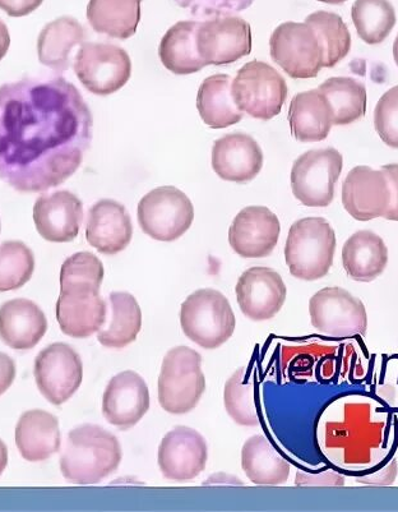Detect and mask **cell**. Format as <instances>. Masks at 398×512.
Instances as JSON below:
<instances>
[{"label": "cell", "mask_w": 398, "mask_h": 512, "mask_svg": "<svg viewBox=\"0 0 398 512\" xmlns=\"http://www.w3.org/2000/svg\"><path fill=\"white\" fill-rule=\"evenodd\" d=\"M94 118L63 77L0 86V179L21 193L60 186L90 149Z\"/></svg>", "instance_id": "6da1fadb"}, {"label": "cell", "mask_w": 398, "mask_h": 512, "mask_svg": "<svg viewBox=\"0 0 398 512\" xmlns=\"http://www.w3.org/2000/svg\"><path fill=\"white\" fill-rule=\"evenodd\" d=\"M321 442L341 469L360 474L374 472L395 454L396 415L369 392L341 395L322 419Z\"/></svg>", "instance_id": "7a4b0ae2"}, {"label": "cell", "mask_w": 398, "mask_h": 512, "mask_svg": "<svg viewBox=\"0 0 398 512\" xmlns=\"http://www.w3.org/2000/svg\"><path fill=\"white\" fill-rule=\"evenodd\" d=\"M122 458V446L113 433L96 424H82L69 432L60 470L68 482L87 486L117 472Z\"/></svg>", "instance_id": "3957f363"}, {"label": "cell", "mask_w": 398, "mask_h": 512, "mask_svg": "<svg viewBox=\"0 0 398 512\" xmlns=\"http://www.w3.org/2000/svg\"><path fill=\"white\" fill-rule=\"evenodd\" d=\"M336 252L335 230L326 219L295 221L285 246L286 265L294 278L316 281L330 272Z\"/></svg>", "instance_id": "277c9868"}, {"label": "cell", "mask_w": 398, "mask_h": 512, "mask_svg": "<svg viewBox=\"0 0 398 512\" xmlns=\"http://www.w3.org/2000/svg\"><path fill=\"white\" fill-rule=\"evenodd\" d=\"M180 325L193 343L203 349H217L235 331V315L228 298L219 290L199 289L180 308Z\"/></svg>", "instance_id": "5b68a950"}, {"label": "cell", "mask_w": 398, "mask_h": 512, "mask_svg": "<svg viewBox=\"0 0 398 512\" xmlns=\"http://www.w3.org/2000/svg\"><path fill=\"white\" fill-rule=\"evenodd\" d=\"M157 391L165 412L175 415L192 412L206 391L201 354L188 347L171 349L161 366Z\"/></svg>", "instance_id": "8992f818"}, {"label": "cell", "mask_w": 398, "mask_h": 512, "mask_svg": "<svg viewBox=\"0 0 398 512\" xmlns=\"http://www.w3.org/2000/svg\"><path fill=\"white\" fill-rule=\"evenodd\" d=\"M233 98L243 113L259 121H271L288 99L285 78L265 62L244 64L233 80Z\"/></svg>", "instance_id": "52a82bcc"}, {"label": "cell", "mask_w": 398, "mask_h": 512, "mask_svg": "<svg viewBox=\"0 0 398 512\" xmlns=\"http://www.w3.org/2000/svg\"><path fill=\"white\" fill-rule=\"evenodd\" d=\"M137 216L143 233L148 237L159 242H174L191 228L194 207L180 189L165 186L155 188L142 198Z\"/></svg>", "instance_id": "ba28073f"}, {"label": "cell", "mask_w": 398, "mask_h": 512, "mask_svg": "<svg viewBox=\"0 0 398 512\" xmlns=\"http://www.w3.org/2000/svg\"><path fill=\"white\" fill-rule=\"evenodd\" d=\"M271 57L291 78L308 80L325 68V53L309 23H282L271 36Z\"/></svg>", "instance_id": "9c48e42d"}, {"label": "cell", "mask_w": 398, "mask_h": 512, "mask_svg": "<svg viewBox=\"0 0 398 512\" xmlns=\"http://www.w3.org/2000/svg\"><path fill=\"white\" fill-rule=\"evenodd\" d=\"M310 322L314 329L332 339H353L368 331L364 303L339 287L319 290L309 301Z\"/></svg>", "instance_id": "30bf717a"}, {"label": "cell", "mask_w": 398, "mask_h": 512, "mask_svg": "<svg viewBox=\"0 0 398 512\" xmlns=\"http://www.w3.org/2000/svg\"><path fill=\"white\" fill-rule=\"evenodd\" d=\"M342 168L344 158L333 147L310 150L299 156L290 177L296 200L308 207L330 206Z\"/></svg>", "instance_id": "8fae6325"}, {"label": "cell", "mask_w": 398, "mask_h": 512, "mask_svg": "<svg viewBox=\"0 0 398 512\" xmlns=\"http://www.w3.org/2000/svg\"><path fill=\"white\" fill-rule=\"evenodd\" d=\"M74 73L91 94L108 96L127 85L132 62L118 45L85 43L74 58Z\"/></svg>", "instance_id": "7c38bea8"}, {"label": "cell", "mask_w": 398, "mask_h": 512, "mask_svg": "<svg viewBox=\"0 0 398 512\" xmlns=\"http://www.w3.org/2000/svg\"><path fill=\"white\" fill-rule=\"evenodd\" d=\"M34 375L44 398L53 405H62L80 389L82 359L71 345L54 343L37 355Z\"/></svg>", "instance_id": "4fadbf2b"}, {"label": "cell", "mask_w": 398, "mask_h": 512, "mask_svg": "<svg viewBox=\"0 0 398 512\" xmlns=\"http://www.w3.org/2000/svg\"><path fill=\"white\" fill-rule=\"evenodd\" d=\"M197 48L206 66L235 63L252 53L251 25L236 16L199 22Z\"/></svg>", "instance_id": "5bb4252c"}, {"label": "cell", "mask_w": 398, "mask_h": 512, "mask_svg": "<svg viewBox=\"0 0 398 512\" xmlns=\"http://www.w3.org/2000/svg\"><path fill=\"white\" fill-rule=\"evenodd\" d=\"M208 446L193 428L179 426L166 433L157 452L161 473L175 482H188L206 469Z\"/></svg>", "instance_id": "9a60e30c"}, {"label": "cell", "mask_w": 398, "mask_h": 512, "mask_svg": "<svg viewBox=\"0 0 398 512\" xmlns=\"http://www.w3.org/2000/svg\"><path fill=\"white\" fill-rule=\"evenodd\" d=\"M243 315L252 321H268L284 307L288 289L279 272L256 266L244 271L235 287Z\"/></svg>", "instance_id": "2e32d148"}, {"label": "cell", "mask_w": 398, "mask_h": 512, "mask_svg": "<svg viewBox=\"0 0 398 512\" xmlns=\"http://www.w3.org/2000/svg\"><path fill=\"white\" fill-rule=\"evenodd\" d=\"M342 205L355 220L384 218L391 205V187L382 170L356 166L342 186Z\"/></svg>", "instance_id": "e0dca14e"}, {"label": "cell", "mask_w": 398, "mask_h": 512, "mask_svg": "<svg viewBox=\"0 0 398 512\" xmlns=\"http://www.w3.org/2000/svg\"><path fill=\"white\" fill-rule=\"evenodd\" d=\"M280 220L267 207H245L236 215L229 230V243L243 258L270 256L279 242Z\"/></svg>", "instance_id": "ac0fdd59"}, {"label": "cell", "mask_w": 398, "mask_h": 512, "mask_svg": "<svg viewBox=\"0 0 398 512\" xmlns=\"http://www.w3.org/2000/svg\"><path fill=\"white\" fill-rule=\"evenodd\" d=\"M150 409V391L146 381L134 371H124L111 378L103 396V414L110 424L122 431L131 430Z\"/></svg>", "instance_id": "d6986e66"}, {"label": "cell", "mask_w": 398, "mask_h": 512, "mask_svg": "<svg viewBox=\"0 0 398 512\" xmlns=\"http://www.w3.org/2000/svg\"><path fill=\"white\" fill-rule=\"evenodd\" d=\"M36 230L48 242L68 243L80 234L83 204L69 191L39 197L34 206Z\"/></svg>", "instance_id": "ffe728a7"}, {"label": "cell", "mask_w": 398, "mask_h": 512, "mask_svg": "<svg viewBox=\"0 0 398 512\" xmlns=\"http://www.w3.org/2000/svg\"><path fill=\"white\" fill-rule=\"evenodd\" d=\"M263 166V152L247 133L234 132L215 141L212 168L226 182L244 184L253 181Z\"/></svg>", "instance_id": "44dd1931"}, {"label": "cell", "mask_w": 398, "mask_h": 512, "mask_svg": "<svg viewBox=\"0 0 398 512\" xmlns=\"http://www.w3.org/2000/svg\"><path fill=\"white\" fill-rule=\"evenodd\" d=\"M55 311L63 334L86 339L103 329L108 306L100 290H60Z\"/></svg>", "instance_id": "7402d4cb"}, {"label": "cell", "mask_w": 398, "mask_h": 512, "mask_svg": "<svg viewBox=\"0 0 398 512\" xmlns=\"http://www.w3.org/2000/svg\"><path fill=\"white\" fill-rule=\"evenodd\" d=\"M133 224L124 205L114 200L96 202L89 211L86 239L106 256H115L132 242Z\"/></svg>", "instance_id": "603a6c76"}, {"label": "cell", "mask_w": 398, "mask_h": 512, "mask_svg": "<svg viewBox=\"0 0 398 512\" xmlns=\"http://www.w3.org/2000/svg\"><path fill=\"white\" fill-rule=\"evenodd\" d=\"M48 331L43 309L29 299H12L0 307V339L9 348H35Z\"/></svg>", "instance_id": "cb8c5ba5"}, {"label": "cell", "mask_w": 398, "mask_h": 512, "mask_svg": "<svg viewBox=\"0 0 398 512\" xmlns=\"http://www.w3.org/2000/svg\"><path fill=\"white\" fill-rule=\"evenodd\" d=\"M15 437L22 458L30 463L52 458L62 445L58 419L40 409L29 410L21 415Z\"/></svg>", "instance_id": "d4e9b609"}, {"label": "cell", "mask_w": 398, "mask_h": 512, "mask_svg": "<svg viewBox=\"0 0 398 512\" xmlns=\"http://www.w3.org/2000/svg\"><path fill=\"white\" fill-rule=\"evenodd\" d=\"M388 264V248L378 234L360 230L351 235L342 248V265L350 279L372 283Z\"/></svg>", "instance_id": "484cf974"}, {"label": "cell", "mask_w": 398, "mask_h": 512, "mask_svg": "<svg viewBox=\"0 0 398 512\" xmlns=\"http://www.w3.org/2000/svg\"><path fill=\"white\" fill-rule=\"evenodd\" d=\"M289 123L295 140L321 142L330 135L333 115L330 103L319 90L300 92L291 100Z\"/></svg>", "instance_id": "4316f807"}, {"label": "cell", "mask_w": 398, "mask_h": 512, "mask_svg": "<svg viewBox=\"0 0 398 512\" xmlns=\"http://www.w3.org/2000/svg\"><path fill=\"white\" fill-rule=\"evenodd\" d=\"M85 29L73 17H60L48 23L37 40V54L43 66L64 72L71 64L73 48L85 41Z\"/></svg>", "instance_id": "83f0119b"}, {"label": "cell", "mask_w": 398, "mask_h": 512, "mask_svg": "<svg viewBox=\"0 0 398 512\" xmlns=\"http://www.w3.org/2000/svg\"><path fill=\"white\" fill-rule=\"evenodd\" d=\"M231 86L233 78L228 75L207 77L199 86L197 109L208 127L228 128L242 121L244 113L235 104Z\"/></svg>", "instance_id": "f1b7e54d"}, {"label": "cell", "mask_w": 398, "mask_h": 512, "mask_svg": "<svg viewBox=\"0 0 398 512\" xmlns=\"http://www.w3.org/2000/svg\"><path fill=\"white\" fill-rule=\"evenodd\" d=\"M199 22L180 21L170 27L160 43V59L174 75H193L202 71L206 63L199 57L197 31Z\"/></svg>", "instance_id": "f546056e"}, {"label": "cell", "mask_w": 398, "mask_h": 512, "mask_svg": "<svg viewBox=\"0 0 398 512\" xmlns=\"http://www.w3.org/2000/svg\"><path fill=\"white\" fill-rule=\"evenodd\" d=\"M142 0H90L87 20L97 34L113 39L132 38L141 21Z\"/></svg>", "instance_id": "4dcf8cb0"}, {"label": "cell", "mask_w": 398, "mask_h": 512, "mask_svg": "<svg viewBox=\"0 0 398 512\" xmlns=\"http://www.w3.org/2000/svg\"><path fill=\"white\" fill-rule=\"evenodd\" d=\"M242 468L251 482L258 486H280L290 475V464L275 450L265 436L257 435L245 442Z\"/></svg>", "instance_id": "1f68e13d"}, {"label": "cell", "mask_w": 398, "mask_h": 512, "mask_svg": "<svg viewBox=\"0 0 398 512\" xmlns=\"http://www.w3.org/2000/svg\"><path fill=\"white\" fill-rule=\"evenodd\" d=\"M109 325L97 332V340L105 348L123 349L136 341L142 329V311L131 293L113 292L109 297Z\"/></svg>", "instance_id": "d6a6232c"}, {"label": "cell", "mask_w": 398, "mask_h": 512, "mask_svg": "<svg viewBox=\"0 0 398 512\" xmlns=\"http://www.w3.org/2000/svg\"><path fill=\"white\" fill-rule=\"evenodd\" d=\"M318 90L331 105L335 126H349L367 113V89L363 82L355 78H328Z\"/></svg>", "instance_id": "836d02e7"}, {"label": "cell", "mask_w": 398, "mask_h": 512, "mask_svg": "<svg viewBox=\"0 0 398 512\" xmlns=\"http://www.w3.org/2000/svg\"><path fill=\"white\" fill-rule=\"evenodd\" d=\"M351 18L359 38L378 45L390 36L396 26V11L388 0H355Z\"/></svg>", "instance_id": "e575fe53"}, {"label": "cell", "mask_w": 398, "mask_h": 512, "mask_svg": "<svg viewBox=\"0 0 398 512\" xmlns=\"http://www.w3.org/2000/svg\"><path fill=\"white\" fill-rule=\"evenodd\" d=\"M305 22L316 30L321 41L325 53V68L335 67L347 57L351 49V35L339 15L318 11L305 18Z\"/></svg>", "instance_id": "d590c367"}, {"label": "cell", "mask_w": 398, "mask_h": 512, "mask_svg": "<svg viewBox=\"0 0 398 512\" xmlns=\"http://www.w3.org/2000/svg\"><path fill=\"white\" fill-rule=\"evenodd\" d=\"M226 413L236 424L243 427H256L259 424L256 405V386L247 380L245 368H239L226 381L224 390Z\"/></svg>", "instance_id": "8d00e7d4"}, {"label": "cell", "mask_w": 398, "mask_h": 512, "mask_svg": "<svg viewBox=\"0 0 398 512\" xmlns=\"http://www.w3.org/2000/svg\"><path fill=\"white\" fill-rule=\"evenodd\" d=\"M34 271V253L25 243H0V293L22 288L29 283Z\"/></svg>", "instance_id": "74e56055"}, {"label": "cell", "mask_w": 398, "mask_h": 512, "mask_svg": "<svg viewBox=\"0 0 398 512\" xmlns=\"http://www.w3.org/2000/svg\"><path fill=\"white\" fill-rule=\"evenodd\" d=\"M104 265L91 252H78L67 258L60 270V290H100Z\"/></svg>", "instance_id": "f35d334b"}, {"label": "cell", "mask_w": 398, "mask_h": 512, "mask_svg": "<svg viewBox=\"0 0 398 512\" xmlns=\"http://www.w3.org/2000/svg\"><path fill=\"white\" fill-rule=\"evenodd\" d=\"M374 128L384 144L398 149V86L379 99L374 110Z\"/></svg>", "instance_id": "ab89813d"}, {"label": "cell", "mask_w": 398, "mask_h": 512, "mask_svg": "<svg viewBox=\"0 0 398 512\" xmlns=\"http://www.w3.org/2000/svg\"><path fill=\"white\" fill-rule=\"evenodd\" d=\"M194 17L233 16L252 6L256 0H174Z\"/></svg>", "instance_id": "60d3db41"}, {"label": "cell", "mask_w": 398, "mask_h": 512, "mask_svg": "<svg viewBox=\"0 0 398 512\" xmlns=\"http://www.w3.org/2000/svg\"><path fill=\"white\" fill-rule=\"evenodd\" d=\"M296 486L299 487H341L345 486V477L332 470H326V472L319 474H308L303 472L296 473Z\"/></svg>", "instance_id": "b9f144b4"}, {"label": "cell", "mask_w": 398, "mask_h": 512, "mask_svg": "<svg viewBox=\"0 0 398 512\" xmlns=\"http://www.w3.org/2000/svg\"><path fill=\"white\" fill-rule=\"evenodd\" d=\"M398 473V465L395 459L387 461L381 468L367 474L356 477V482L368 484V486H391L395 483Z\"/></svg>", "instance_id": "7bdbcfd3"}, {"label": "cell", "mask_w": 398, "mask_h": 512, "mask_svg": "<svg viewBox=\"0 0 398 512\" xmlns=\"http://www.w3.org/2000/svg\"><path fill=\"white\" fill-rule=\"evenodd\" d=\"M381 170L386 174L391 187V205L384 219L398 221V164L384 165Z\"/></svg>", "instance_id": "ee69618b"}, {"label": "cell", "mask_w": 398, "mask_h": 512, "mask_svg": "<svg viewBox=\"0 0 398 512\" xmlns=\"http://www.w3.org/2000/svg\"><path fill=\"white\" fill-rule=\"evenodd\" d=\"M44 0H0V9L11 17H25L36 11Z\"/></svg>", "instance_id": "f6af8a7d"}, {"label": "cell", "mask_w": 398, "mask_h": 512, "mask_svg": "<svg viewBox=\"0 0 398 512\" xmlns=\"http://www.w3.org/2000/svg\"><path fill=\"white\" fill-rule=\"evenodd\" d=\"M16 373L15 361L8 354L0 352V396L12 386Z\"/></svg>", "instance_id": "bcb514c9"}, {"label": "cell", "mask_w": 398, "mask_h": 512, "mask_svg": "<svg viewBox=\"0 0 398 512\" xmlns=\"http://www.w3.org/2000/svg\"><path fill=\"white\" fill-rule=\"evenodd\" d=\"M9 46H11V36H9L8 27L0 20V62L6 57Z\"/></svg>", "instance_id": "7dc6e473"}, {"label": "cell", "mask_w": 398, "mask_h": 512, "mask_svg": "<svg viewBox=\"0 0 398 512\" xmlns=\"http://www.w3.org/2000/svg\"><path fill=\"white\" fill-rule=\"evenodd\" d=\"M8 465V449L4 444L2 438H0V475L3 474Z\"/></svg>", "instance_id": "c3c4849f"}, {"label": "cell", "mask_w": 398, "mask_h": 512, "mask_svg": "<svg viewBox=\"0 0 398 512\" xmlns=\"http://www.w3.org/2000/svg\"><path fill=\"white\" fill-rule=\"evenodd\" d=\"M393 58H395V62L398 66V35L395 40V44H393Z\"/></svg>", "instance_id": "681fc988"}, {"label": "cell", "mask_w": 398, "mask_h": 512, "mask_svg": "<svg viewBox=\"0 0 398 512\" xmlns=\"http://www.w3.org/2000/svg\"><path fill=\"white\" fill-rule=\"evenodd\" d=\"M318 2L326 4H335V6H337V4L345 3L347 2V0H318Z\"/></svg>", "instance_id": "f907efd6"}, {"label": "cell", "mask_w": 398, "mask_h": 512, "mask_svg": "<svg viewBox=\"0 0 398 512\" xmlns=\"http://www.w3.org/2000/svg\"><path fill=\"white\" fill-rule=\"evenodd\" d=\"M0 229H2V226H0Z\"/></svg>", "instance_id": "816d5d0a"}]
</instances>
